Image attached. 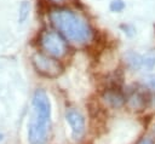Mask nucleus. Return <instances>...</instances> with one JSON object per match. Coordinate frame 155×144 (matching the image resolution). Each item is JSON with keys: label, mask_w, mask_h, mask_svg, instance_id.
Listing matches in <instances>:
<instances>
[{"label": "nucleus", "mask_w": 155, "mask_h": 144, "mask_svg": "<svg viewBox=\"0 0 155 144\" xmlns=\"http://www.w3.org/2000/svg\"><path fill=\"white\" fill-rule=\"evenodd\" d=\"M51 120V103L45 91L38 90L33 96V117L28 126L30 144H45Z\"/></svg>", "instance_id": "f257e3e1"}, {"label": "nucleus", "mask_w": 155, "mask_h": 144, "mask_svg": "<svg viewBox=\"0 0 155 144\" xmlns=\"http://www.w3.org/2000/svg\"><path fill=\"white\" fill-rule=\"evenodd\" d=\"M52 24L69 40L84 44L91 40L92 30L90 25L70 10L58 8L50 12Z\"/></svg>", "instance_id": "f03ea898"}, {"label": "nucleus", "mask_w": 155, "mask_h": 144, "mask_svg": "<svg viewBox=\"0 0 155 144\" xmlns=\"http://www.w3.org/2000/svg\"><path fill=\"white\" fill-rule=\"evenodd\" d=\"M33 64L40 75L51 77V79L59 76L63 71V67L58 61L40 53H36L33 57Z\"/></svg>", "instance_id": "7ed1b4c3"}, {"label": "nucleus", "mask_w": 155, "mask_h": 144, "mask_svg": "<svg viewBox=\"0 0 155 144\" xmlns=\"http://www.w3.org/2000/svg\"><path fill=\"white\" fill-rule=\"evenodd\" d=\"M41 47L51 56L61 58L67 53V45L64 40L54 31H44L40 38Z\"/></svg>", "instance_id": "20e7f679"}, {"label": "nucleus", "mask_w": 155, "mask_h": 144, "mask_svg": "<svg viewBox=\"0 0 155 144\" xmlns=\"http://www.w3.org/2000/svg\"><path fill=\"white\" fill-rule=\"evenodd\" d=\"M65 119L71 128L73 137L75 139H79L82 137L85 132V119L84 116L75 109H68L65 113Z\"/></svg>", "instance_id": "39448f33"}, {"label": "nucleus", "mask_w": 155, "mask_h": 144, "mask_svg": "<svg viewBox=\"0 0 155 144\" xmlns=\"http://www.w3.org/2000/svg\"><path fill=\"white\" fill-rule=\"evenodd\" d=\"M104 99L114 108H119L124 104L125 102V97L124 94L116 90V88H110V90H107L105 93H104Z\"/></svg>", "instance_id": "423d86ee"}, {"label": "nucleus", "mask_w": 155, "mask_h": 144, "mask_svg": "<svg viewBox=\"0 0 155 144\" xmlns=\"http://www.w3.org/2000/svg\"><path fill=\"white\" fill-rule=\"evenodd\" d=\"M149 100L148 93L143 91H136L131 97H130V103L133 108H143L147 105V102Z\"/></svg>", "instance_id": "0eeeda50"}, {"label": "nucleus", "mask_w": 155, "mask_h": 144, "mask_svg": "<svg viewBox=\"0 0 155 144\" xmlns=\"http://www.w3.org/2000/svg\"><path fill=\"white\" fill-rule=\"evenodd\" d=\"M126 62L130 65V68H132L133 70H138L143 68V57L134 52H128L126 54Z\"/></svg>", "instance_id": "6e6552de"}, {"label": "nucleus", "mask_w": 155, "mask_h": 144, "mask_svg": "<svg viewBox=\"0 0 155 144\" xmlns=\"http://www.w3.org/2000/svg\"><path fill=\"white\" fill-rule=\"evenodd\" d=\"M155 67V57H143V68L151 70Z\"/></svg>", "instance_id": "1a4fd4ad"}, {"label": "nucleus", "mask_w": 155, "mask_h": 144, "mask_svg": "<svg viewBox=\"0 0 155 144\" xmlns=\"http://www.w3.org/2000/svg\"><path fill=\"white\" fill-rule=\"evenodd\" d=\"M124 7H125V4L122 2V0H114L110 4V10L114 12H120L124 10Z\"/></svg>", "instance_id": "9d476101"}, {"label": "nucleus", "mask_w": 155, "mask_h": 144, "mask_svg": "<svg viewBox=\"0 0 155 144\" xmlns=\"http://www.w3.org/2000/svg\"><path fill=\"white\" fill-rule=\"evenodd\" d=\"M25 11H29V6L27 5V2L24 1L21 6V12H22V16H21V21H23L25 17H27V12Z\"/></svg>", "instance_id": "9b49d317"}, {"label": "nucleus", "mask_w": 155, "mask_h": 144, "mask_svg": "<svg viewBox=\"0 0 155 144\" xmlns=\"http://www.w3.org/2000/svg\"><path fill=\"white\" fill-rule=\"evenodd\" d=\"M147 83H148V86H149L151 90L155 91V76H150V77H148Z\"/></svg>", "instance_id": "f8f14e48"}, {"label": "nucleus", "mask_w": 155, "mask_h": 144, "mask_svg": "<svg viewBox=\"0 0 155 144\" xmlns=\"http://www.w3.org/2000/svg\"><path fill=\"white\" fill-rule=\"evenodd\" d=\"M138 144H154V140H153L151 138H149V137H143V138L138 142Z\"/></svg>", "instance_id": "ddd939ff"}, {"label": "nucleus", "mask_w": 155, "mask_h": 144, "mask_svg": "<svg viewBox=\"0 0 155 144\" xmlns=\"http://www.w3.org/2000/svg\"><path fill=\"white\" fill-rule=\"evenodd\" d=\"M57 1H58V0H57Z\"/></svg>", "instance_id": "4468645a"}]
</instances>
